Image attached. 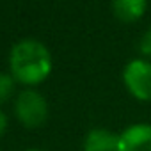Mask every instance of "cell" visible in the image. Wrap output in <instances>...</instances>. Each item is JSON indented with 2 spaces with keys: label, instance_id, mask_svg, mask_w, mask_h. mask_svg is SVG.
<instances>
[{
  "label": "cell",
  "instance_id": "3",
  "mask_svg": "<svg viewBox=\"0 0 151 151\" xmlns=\"http://www.w3.org/2000/svg\"><path fill=\"white\" fill-rule=\"evenodd\" d=\"M14 112L23 126L37 128L48 117V103L37 91L25 89L18 94L14 101Z\"/></svg>",
  "mask_w": 151,
  "mask_h": 151
},
{
  "label": "cell",
  "instance_id": "4",
  "mask_svg": "<svg viewBox=\"0 0 151 151\" xmlns=\"http://www.w3.org/2000/svg\"><path fill=\"white\" fill-rule=\"evenodd\" d=\"M117 151H151V123H135L119 133Z\"/></svg>",
  "mask_w": 151,
  "mask_h": 151
},
{
  "label": "cell",
  "instance_id": "7",
  "mask_svg": "<svg viewBox=\"0 0 151 151\" xmlns=\"http://www.w3.org/2000/svg\"><path fill=\"white\" fill-rule=\"evenodd\" d=\"M14 77L11 73H0V103L7 101L14 93Z\"/></svg>",
  "mask_w": 151,
  "mask_h": 151
},
{
  "label": "cell",
  "instance_id": "6",
  "mask_svg": "<svg viewBox=\"0 0 151 151\" xmlns=\"http://www.w3.org/2000/svg\"><path fill=\"white\" fill-rule=\"evenodd\" d=\"M147 9V0H112L114 16L123 23L139 22Z\"/></svg>",
  "mask_w": 151,
  "mask_h": 151
},
{
  "label": "cell",
  "instance_id": "9",
  "mask_svg": "<svg viewBox=\"0 0 151 151\" xmlns=\"http://www.w3.org/2000/svg\"><path fill=\"white\" fill-rule=\"evenodd\" d=\"M6 130H7V116L0 110V137L6 133Z\"/></svg>",
  "mask_w": 151,
  "mask_h": 151
},
{
  "label": "cell",
  "instance_id": "8",
  "mask_svg": "<svg viewBox=\"0 0 151 151\" xmlns=\"http://www.w3.org/2000/svg\"><path fill=\"white\" fill-rule=\"evenodd\" d=\"M139 52H140V57L151 60V27L140 36V39H139Z\"/></svg>",
  "mask_w": 151,
  "mask_h": 151
},
{
  "label": "cell",
  "instance_id": "1",
  "mask_svg": "<svg viewBox=\"0 0 151 151\" xmlns=\"http://www.w3.org/2000/svg\"><path fill=\"white\" fill-rule=\"evenodd\" d=\"M52 66L50 50L36 39H23L16 43L9 55L11 75L14 80L25 86H37L45 82L52 73Z\"/></svg>",
  "mask_w": 151,
  "mask_h": 151
},
{
  "label": "cell",
  "instance_id": "2",
  "mask_svg": "<svg viewBox=\"0 0 151 151\" xmlns=\"http://www.w3.org/2000/svg\"><path fill=\"white\" fill-rule=\"evenodd\" d=\"M123 84L137 101H151V60L144 57L128 60L123 69Z\"/></svg>",
  "mask_w": 151,
  "mask_h": 151
},
{
  "label": "cell",
  "instance_id": "10",
  "mask_svg": "<svg viewBox=\"0 0 151 151\" xmlns=\"http://www.w3.org/2000/svg\"><path fill=\"white\" fill-rule=\"evenodd\" d=\"M27 151H43V149H37V147H30V149H27Z\"/></svg>",
  "mask_w": 151,
  "mask_h": 151
},
{
  "label": "cell",
  "instance_id": "5",
  "mask_svg": "<svg viewBox=\"0 0 151 151\" xmlns=\"http://www.w3.org/2000/svg\"><path fill=\"white\" fill-rule=\"evenodd\" d=\"M119 133L109 128H93L84 139V151H117Z\"/></svg>",
  "mask_w": 151,
  "mask_h": 151
}]
</instances>
